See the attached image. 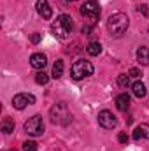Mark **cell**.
<instances>
[{
	"mask_svg": "<svg viewBox=\"0 0 149 151\" xmlns=\"http://www.w3.org/2000/svg\"><path fill=\"white\" fill-rule=\"evenodd\" d=\"M128 25H130V19L123 12H116L107 19V30L112 37H121L128 30Z\"/></svg>",
	"mask_w": 149,
	"mask_h": 151,
	"instance_id": "1",
	"label": "cell"
},
{
	"mask_svg": "<svg viewBox=\"0 0 149 151\" xmlns=\"http://www.w3.org/2000/svg\"><path fill=\"white\" fill-rule=\"evenodd\" d=\"M72 30H74V21H72V18L67 16V14L58 16L56 21L51 25V32H53V35L58 37V39H67L70 34H72Z\"/></svg>",
	"mask_w": 149,
	"mask_h": 151,
	"instance_id": "2",
	"label": "cell"
},
{
	"mask_svg": "<svg viewBox=\"0 0 149 151\" xmlns=\"http://www.w3.org/2000/svg\"><path fill=\"white\" fill-rule=\"evenodd\" d=\"M49 118H51V123H53V125L67 127V125H70V121H72V113L69 111L67 104L60 102V104H54V106L51 107Z\"/></svg>",
	"mask_w": 149,
	"mask_h": 151,
	"instance_id": "3",
	"label": "cell"
},
{
	"mask_svg": "<svg viewBox=\"0 0 149 151\" xmlns=\"http://www.w3.org/2000/svg\"><path fill=\"white\" fill-rule=\"evenodd\" d=\"M93 70L95 69H93L91 62H88V60H77V62H74V65L70 69V76L74 77L75 81H79V79H84V77L91 76Z\"/></svg>",
	"mask_w": 149,
	"mask_h": 151,
	"instance_id": "4",
	"label": "cell"
},
{
	"mask_svg": "<svg viewBox=\"0 0 149 151\" xmlns=\"http://www.w3.org/2000/svg\"><path fill=\"white\" fill-rule=\"evenodd\" d=\"M25 132L28 134V135H32V137H39V135H42L44 134V121H42V118L35 114V116H32V118H28L27 121H25Z\"/></svg>",
	"mask_w": 149,
	"mask_h": 151,
	"instance_id": "5",
	"label": "cell"
},
{
	"mask_svg": "<svg viewBox=\"0 0 149 151\" xmlns=\"http://www.w3.org/2000/svg\"><path fill=\"white\" fill-rule=\"evenodd\" d=\"M100 12H102V9H100V4L97 0H86L84 5L81 7V14L84 18H90V19H98Z\"/></svg>",
	"mask_w": 149,
	"mask_h": 151,
	"instance_id": "6",
	"label": "cell"
},
{
	"mask_svg": "<svg viewBox=\"0 0 149 151\" xmlns=\"http://www.w3.org/2000/svg\"><path fill=\"white\" fill-rule=\"evenodd\" d=\"M98 125H100L102 128H105V130H112V128L117 125V119H116V116H114L111 111L104 109V111L98 113Z\"/></svg>",
	"mask_w": 149,
	"mask_h": 151,
	"instance_id": "7",
	"label": "cell"
},
{
	"mask_svg": "<svg viewBox=\"0 0 149 151\" xmlns=\"http://www.w3.org/2000/svg\"><path fill=\"white\" fill-rule=\"evenodd\" d=\"M32 104H35V97L32 93H18L12 99V106L16 109H19V111L25 109L27 106H32Z\"/></svg>",
	"mask_w": 149,
	"mask_h": 151,
	"instance_id": "8",
	"label": "cell"
},
{
	"mask_svg": "<svg viewBox=\"0 0 149 151\" xmlns=\"http://www.w3.org/2000/svg\"><path fill=\"white\" fill-rule=\"evenodd\" d=\"M35 7H37V12L44 18V19H51V16H53V9H51V5L47 4V0H37Z\"/></svg>",
	"mask_w": 149,
	"mask_h": 151,
	"instance_id": "9",
	"label": "cell"
},
{
	"mask_svg": "<svg viewBox=\"0 0 149 151\" xmlns=\"http://www.w3.org/2000/svg\"><path fill=\"white\" fill-rule=\"evenodd\" d=\"M46 63H47V58H46V55H42V53H34V55L30 56V65H32L34 69H37V70H42V69L46 67Z\"/></svg>",
	"mask_w": 149,
	"mask_h": 151,
	"instance_id": "10",
	"label": "cell"
},
{
	"mask_svg": "<svg viewBox=\"0 0 149 151\" xmlns=\"http://www.w3.org/2000/svg\"><path fill=\"white\" fill-rule=\"evenodd\" d=\"M133 139H135V141L149 139V125L148 123H140V125L133 130Z\"/></svg>",
	"mask_w": 149,
	"mask_h": 151,
	"instance_id": "11",
	"label": "cell"
},
{
	"mask_svg": "<svg viewBox=\"0 0 149 151\" xmlns=\"http://www.w3.org/2000/svg\"><path fill=\"white\" fill-rule=\"evenodd\" d=\"M116 107L119 109V111H128V107H130V97L126 95V93H121V95H117L116 97Z\"/></svg>",
	"mask_w": 149,
	"mask_h": 151,
	"instance_id": "12",
	"label": "cell"
},
{
	"mask_svg": "<svg viewBox=\"0 0 149 151\" xmlns=\"http://www.w3.org/2000/svg\"><path fill=\"white\" fill-rule=\"evenodd\" d=\"M132 91H133V95L137 97V99H144L146 97V86H144V83L142 81H135L133 84H132Z\"/></svg>",
	"mask_w": 149,
	"mask_h": 151,
	"instance_id": "13",
	"label": "cell"
},
{
	"mask_svg": "<svg viewBox=\"0 0 149 151\" xmlns=\"http://www.w3.org/2000/svg\"><path fill=\"white\" fill-rule=\"evenodd\" d=\"M137 60L140 65H149V47L142 46L137 49Z\"/></svg>",
	"mask_w": 149,
	"mask_h": 151,
	"instance_id": "14",
	"label": "cell"
},
{
	"mask_svg": "<svg viewBox=\"0 0 149 151\" xmlns=\"http://www.w3.org/2000/svg\"><path fill=\"white\" fill-rule=\"evenodd\" d=\"M86 51H88V55H91V56H98V55L102 53V44H100V42H90V44L86 46Z\"/></svg>",
	"mask_w": 149,
	"mask_h": 151,
	"instance_id": "15",
	"label": "cell"
},
{
	"mask_svg": "<svg viewBox=\"0 0 149 151\" xmlns=\"http://www.w3.org/2000/svg\"><path fill=\"white\" fill-rule=\"evenodd\" d=\"M2 132H4V134H11V132H14V121H12L9 116H5L4 121H2Z\"/></svg>",
	"mask_w": 149,
	"mask_h": 151,
	"instance_id": "16",
	"label": "cell"
},
{
	"mask_svg": "<svg viewBox=\"0 0 149 151\" xmlns=\"http://www.w3.org/2000/svg\"><path fill=\"white\" fill-rule=\"evenodd\" d=\"M62 76H63V62H62V60H56L54 65H53V77L58 79V77H62Z\"/></svg>",
	"mask_w": 149,
	"mask_h": 151,
	"instance_id": "17",
	"label": "cell"
},
{
	"mask_svg": "<svg viewBox=\"0 0 149 151\" xmlns=\"http://www.w3.org/2000/svg\"><path fill=\"white\" fill-rule=\"evenodd\" d=\"M47 81H49V76L46 74L44 70H39L37 74H35V83L37 84H46Z\"/></svg>",
	"mask_w": 149,
	"mask_h": 151,
	"instance_id": "18",
	"label": "cell"
},
{
	"mask_svg": "<svg viewBox=\"0 0 149 151\" xmlns=\"http://www.w3.org/2000/svg\"><path fill=\"white\" fill-rule=\"evenodd\" d=\"M117 84H119L121 88H126V86H130V76H126V74L117 76Z\"/></svg>",
	"mask_w": 149,
	"mask_h": 151,
	"instance_id": "19",
	"label": "cell"
},
{
	"mask_svg": "<svg viewBox=\"0 0 149 151\" xmlns=\"http://www.w3.org/2000/svg\"><path fill=\"white\" fill-rule=\"evenodd\" d=\"M23 150L25 151H37V142L27 141V142H23Z\"/></svg>",
	"mask_w": 149,
	"mask_h": 151,
	"instance_id": "20",
	"label": "cell"
},
{
	"mask_svg": "<svg viewBox=\"0 0 149 151\" xmlns=\"http://www.w3.org/2000/svg\"><path fill=\"white\" fill-rule=\"evenodd\" d=\"M128 76H130V77H140V76H142V72H140V69L132 67V69H130V72H128Z\"/></svg>",
	"mask_w": 149,
	"mask_h": 151,
	"instance_id": "21",
	"label": "cell"
},
{
	"mask_svg": "<svg viewBox=\"0 0 149 151\" xmlns=\"http://www.w3.org/2000/svg\"><path fill=\"white\" fill-rule=\"evenodd\" d=\"M117 141H119L121 144H126V142H128V135H126L125 132H121V134L117 135Z\"/></svg>",
	"mask_w": 149,
	"mask_h": 151,
	"instance_id": "22",
	"label": "cell"
},
{
	"mask_svg": "<svg viewBox=\"0 0 149 151\" xmlns=\"http://www.w3.org/2000/svg\"><path fill=\"white\" fill-rule=\"evenodd\" d=\"M139 12H142L146 18H149V7L148 5H140V7H139Z\"/></svg>",
	"mask_w": 149,
	"mask_h": 151,
	"instance_id": "23",
	"label": "cell"
},
{
	"mask_svg": "<svg viewBox=\"0 0 149 151\" xmlns=\"http://www.w3.org/2000/svg\"><path fill=\"white\" fill-rule=\"evenodd\" d=\"M30 40H32L34 44H39V42H40V34H37V32H35V34H32Z\"/></svg>",
	"mask_w": 149,
	"mask_h": 151,
	"instance_id": "24",
	"label": "cell"
},
{
	"mask_svg": "<svg viewBox=\"0 0 149 151\" xmlns=\"http://www.w3.org/2000/svg\"><path fill=\"white\" fill-rule=\"evenodd\" d=\"M90 32H91V27H82V34H86V35H90Z\"/></svg>",
	"mask_w": 149,
	"mask_h": 151,
	"instance_id": "25",
	"label": "cell"
},
{
	"mask_svg": "<svg viewBox=\"0 0 149 151\" xmlns=\"http://www.w3.org/2000/svg\"><path fill=\"white\" fill-rule=\"evenodd\" d=\"M67 2H75V0H67Z\"/></svg>",
	"mask_w": 149,
	"mask_h": 151,
	"instance_id": "26",
	"label": "cell"
},
{
	"mask_svg": "<svg viewBox=\"0 0 149 151\" xmlns=\"http://www.w3.org/2000/svg\"><path fill=\"white\" fill-rule=\"evenodd\" d=\"M9 151H14V150H9Z\"/></svg>",
	"mask_w": 149,
	"mask_h": 151,
	"instance_id": "27",
	"label": "cell"
}]
</instances>
